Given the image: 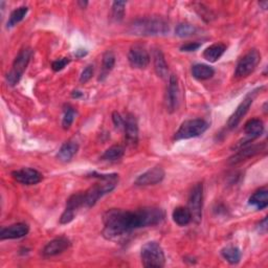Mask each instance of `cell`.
<instances>
[{
    "mask_svg": "<svg viewBox=\"0 0 268 268\" xmlns=\"http://www.w3.org/2000/svg\"><path fill=\"white\" fill-rule=\"evenodd\" d=\"M83 206H85V196H84V192L73 194L66 201V207L63 211V214L61 215L60 223L67 224L72 222L75 219L78 209Z\"/></svg>",
    "mask_w": 268,
    "mask_h": 268,
    "instance_id": "9",
    "label": "cell"
},
{
    "mask_svg": "<svg viewBox=\"0 0 268 268\" xmlns=\"http://www.w3.org/2000/svg\"><path fill=\"white\" fill-rule=\"evenodd\" d=\"M179 102V85L178 79L175 75L169 77V85L167 89V107L170 112H174Z\"/></svg>",
    "mask_w": 268,
    "mask_h": 268,
    "instance_id": "14",
    "label": "cell"
},
{
    "mask_svg": "<svg viewBox=\"0 0 268 268\" xmlns=\"http://www.w3.org/2000/svg\"><path fill=\"white\" fill-rule=\"evenodd\" d=\"M258 229L261 233H265L267 231V218H264L262 221H260Z\"/></svg>",
    "mask_w": 268,
    "mask_h": 268,
    "instance_id": "36",
    "label": "cell"
},
{
    "mask_svg": "<svg viewBox=\"0 0 268 268\" xmlns=\"http://www.w3.org/2000/svg\"><path fill=\"white\" fill-rule=\"evenodd\" d=\"M196 31H197L196 27L190 23H180L176 26L175 33L178 37L186 38V37L193 36L196 33Z\"/></svg>",
    "mask_w": 268,
    "mask_h": 268,
    "instance_id": "30",
    "label": "cell"
},
{
    "mask_svg": "<svg viewBox=\"0 0 268 268\" xmlns=\"http://www.w3.org/2000/svg\"><path fill=\"white\" fill-rule=\"evenodd\" d=\"M260 6H262V7H263V9H264V10H266V9H267V6H268V2L260 3Z\"/></svg>",
    "mask_w": 268,
    "mask_h": 268,
    "instance_id": "40",
    "label": "cell"
},
{
    "mask_svg": "<svg viewBox=\"0 0 268 268\" xmlns=\"http://www.w3.org/2000/svg\"><path fill=\"white\" fill-rule=\"evenodd\" d=\"M124 131L126 143L130 147H136L138 143V124L132 114L126 115L124 119Z\"/></svg>",
    "mask_w": 268,
    "mask_h": 268,
    "instance_id": "13",
    "label": "cell"
},
{
    "mask_svg": "<svg viewBox=\"0 0 268 268\" xmlns=\"http://www.w3.org/2000/svg\"><path fill=\"white\" fill-rule=\"evenodd\" d=\"M222 257L227 260L230 264H238L241 260V251L237 246H227L221 250Z\"/></svg>",
    "mask_w": 268,
    "mask_h": 268,
    "instance_id": "26",
    "label": "cell"
},
{
    "mask_svg": "<svg viewBox=\"0 0 268 268\" xmlns=\"http://www.w3.org/2000/svg\"><path fill=\"white\" fill-rule=\"evenodd\" d=\"M153 61L155 73L162 79H167L169 75V68L166 62L165 56L160 49H155L153 52Z\"/></svg>",
    "mask_w": 268,
    "mask_h": 268,
    "instance_id": "19",
    "label": "cell"
},
{
    "mask_svg": "<svg viewBox=\"0 0 268 268\" xmlns=\"http://www.w3.org/2000/svg\"><path fill=\"white\" fill-rule=\"evenodd\" d=\"M76 116H77V111L72 106H67L64 109V116H63V120H62L63 129L67 130L70 128V126L73 125V123L75 121Z\"/></svg>",
    "mask_w": 268,
    "mask_h": 268,
    "instance_id": "29",
    "label": "cell"
},
{
    "mask_svg": "<svg viewBox=\"0 0 268 268\" xmlns=\"http://www.w3.org/2000/svg\"><path fill=\"white\" fill-rule=\"evenodd\" d=\"M70 62V60L68 58H59L57 60H55L51 63V68L53 72H60V70L64 69L66 67V65H68Z\"/></svg>",
    "mask_w": 268,
    "mask_h": 268,
    "instance_id": "33",
    "label": "cell"
},
{
    "mask_svg": "<svg viewBox=\"0 0 268 268\" xmlns=\"http://www.w3.org/2000/svg\"><path fill=\"white\" fill-rule=\"evenodd\" d=\"M78 5H79V6H81V7H82V9H85V8L87 7L88 3H87V2H84V3H83V2H78Z\"/></svg>",
    "mask_w": 268,
    "mask_h": 268,
    "instance_id": "39",
    "label": "cell"
},
{
    "mask_svg": "<svg viewBox=\"0 0 268 268\" xmlns=\"http://www.w3.org/2000/svg\"><path fill=\"white\" fill-rule=\"evenodd\" d=\"M32 55L33 50L30 47H24L19 51L17 57L15 58V61L13 63L12 69L7 75V82L10 86H15L19 83L27 65H29L31 61Z\"/></svg>",
    "mask_w": 268,
    "mask_h": 268,
    "instance_id": "3",
    "label": "cell"
},
{
    "mask_svg": "<svg viewBox=\"0 0 268 268\" xmlns=\"http://www.w3.org/2000/svg\"><path fill=\"white\" fill-rule=\"evenodd\" d=\"M125 2H115L112 4V18L116 21H122L125 16Z\"/></svg>",
    "mask_w": 268,
    "mask_h": 268,
    "instance_id": "31",
    "label": "cell"
},
{
    "mask_svg": "<svg viewBox=\"0 0 268 268\" xmlns=\"http://www.w3.org/2000/svg\"><path fill=\"white\" fill-rule=\"evenodd\" d=\"M27 12H29V8H27V7H19L18 9L14 10L11 13L10 18L8 20V27H9V29H11V27H13V26H15L20 21H22L24 19V17L26 16Z\"/></svg>",
    "mask_w": 268,
    "mask_h": 268,
    "instance_id": "28",
    "label": "cell"
},
{
    "mask_svg": "<svg viewBox=\"0 0 268 268\" xmlns=\"http://www.w3.org/2000/svg\"><path fill=\"white\" fill-rule=\"evenodd\" d=\"M112 121H114V124L117 128H124V119L121 117L119 112L116 111L112 114Z\"/></svg>",
    "mask_w": 268,
    "mask_h": 268,
    "instance_id": "35",
    "label": "cell"
},
{
    "mask_svg": "<svg viewBox=\"0 0 268 268\" xmlns=\"http://www.w3.org/2000/svg\"><path fill=\"white\" fill-rule=\"evenodd\" d=\"M73 97H76V98H78V97H81V96H83V92H81V91H78V90H76V91H74L73 92Z\"/></svg>",
    "mask_w": 268,
    "mask_h": 268,
    "instance_id": "38",
    "label": "cell"
},
{
    "mask_svg": "<svg viewBox=\"0 0 268 268\" xmlns=\"http://www.w3.org/2000/svg\"><path fill=\"white\" fill-rule=\"evenodd\" d=\"M172 218L176 224L179 227H186L192 221L191 211L188 207L185 206H178L173 210Z\"/></svg>",
    "mask_w": 268,
    "mask_h": 268,
    "instance_id": "24",
    "label": "cell"
},
{
    "mask_svg": "<svg viewBox=\"0 0 268 268\" xmlns=\"http://www.w3.org/2000/svg\"><path fill=\"white\" fill-rule=\"evenodd\" d=\"M165 178V170L163 167L156 166L151 168L150 170L139 175L135 179V186L138 187H147V186H154L162 182Z\"/></svg>",
    "mask_w": 268,
    "mask_h": 268,
    "instance_id": "11",
    "label": "cell"
},
{
    "mask_svg": "<svg viewBox=\"0 0 268 268\" xmlns=\"http://www.w3.org/2000/svg\"><path fill=\"white\" fill-rule=\"evenodd\" d=\"M140 259L145 267L162 268L166 264L163 247L157 242H147L140 250Z\"/></svg>",
    "mask_w": 268,
    "mask_h": 268,
    "instance_id": "4",
    "label": "cell"
},
{
    "mask_svg": "<svg viewBox=\"0 0 268 268\" xmlns=\"http://www.w3.org/2000/svg\"><path fill=\"white\" fill-rule=\"evenodd\" d=\"M200 46H201V43H199V42H188V43L180 46V50L186 51V52H191V51L197 50Z\"/></svg>",
    "mask_w": 268,
    "mask_h": 268,
    "instance_id": "34",
    "label": "cell"
},
{
    "mask_svg": "<svg viewBox=\"0 0 268 268\" xmlns=\"http://www.w3.org/2000/svg\"><path fill=\"white\" fill-rule=\"evenodd\" d=\"M225 50H227V45L223 43H215L205 48L203 51V58L208 62L214 63L222 57Z\"/></svg>",
    "mask_w": 268,
    "mask_h": 268,
    "instance_id": "21",
    "label": "cell"
},
{
    "mask_svg": "<svg viewBox=\"0 0 268 268\" xmlns=\"http://www.w3.org/2000/svg\"><path fill=\"white\" fill-rule=\"evenodd\" d=\"M125 154V149L123 146L120 145H115L107 149L104 154L102 155V159L106 162H116L121 159Z\"/></svg>",
    "mask_w": 268,
    "mask_h": 268,
    "instance_id": "27",
    "label": "cell"
},
{
    "mask_svg": "<svg viewBox=\"0 0 268 268\" xmlns=\"http://www.w3.org/2000/svg\"><path fill=\"white\" fill-rule=\"evenodd\" d=\"M164 219L165 211L158 207H144L134 211L111 208L103 216V235L107 239H116L137 229L153 227Z\"/></svg>",
    "mask_w": 268,
    "mask_h": 268,
    "instance_id": "1",
    "label": "cell"
},
{
    "mask_svg": "<svg viewBox=\"0 0 268 268\" xmlns=\"http://www.w3.org/2000/svg\"><path fill=\"white\" fill-rule=\"evenodd\" d=\"M86 55H87V50L86 49H78L75 52L76 58H83L84 56H86Z\"/></svg>",
    "mask_w": 268,
    "mask_h": 268,
    "instance_id": "37",
    "label": "cell"
},
{
    "mask_svg": "<svg viewBox=\"0 0 268 268\" xmlns=\"http://www.w3.org/2000/svg\"><path fill=\"white\" fill-rule=\"evenodd\" d=\"M70 246V241L65 237L56 238L49 241L42 250L44 257H53L58 256L60 253L64 252Z\"/></svg>",
    "mask_w": 268,
    "mask_h": 268,
    "instance_id": "15",
    "label": "cell"
},
{
    "mask_svg": "<svg viewBox=\"0 0 268 268\" xmlns=\"http://www.w3.org/2000/svg\"><path fill=\"white\" fill-rule=\"evenodd\" d=\"M78 150H79V145L76 142L69 140V142L65 143L61 147V149L57 154V157L59 160L63 163H68L72 160L73 157L78 153Z\"/></svg>",
    "mask_w": 268,
    "mask_h": 268,
    "instance_id": "20",
    "label": "cell"
},
{
    "mask_svg": "<svg viewBox=\"0 0 268 268\" xmlns=\"http://www.w3.org/2000/svg\"><path fill=\"white\" fill-rule=\"evenodd\" d=\"M260 90H261V88H257L255 90L248 92L245 95V97L243 98V101L239 104V106L237 107V109L235 110V112L231 116V118L228 121V127L230 129H235L236 127L239 125V123L241 122L243 117L247 114V111L249 110L251 104L253 103V100H255Z\"/></svg>",
    "mask_w": 268,
    "mask_h": 268,
    "instance_id": "8",
    "label": "cell"
},
{
    "mask_svg": "<svg viewBox=\"0 0 268 268\" xmlns=\"http://www.w3.org/2000/svg\"><path fill=\"white\" fill-rule=\"evenodd\" d=\"M189 206L191 211L192 221L196 224H199L202 219V208H203V185L201 182L196 183L193 187L189 196Z\"/></svg>",
    "mask_w": 268,
    "mask_h": 268,
    "instance_id": "6",
    "label": "cell"
},
{
    "mask_svg": "<svg viewBox=\"0 0 268 268\" xmlns=\"http://www.w3.org/2000/svg\"><path fill=\"white\" fill-rule=\"evenodd\" d=\"M116 65V56L115 53L107 50L104 55H103V60H102V70H101V74H100V78H98V81H104L107 76L110 74V72L112 69H114Z\"/></svg>",
    "mask_w": 268,
    "mask_h": 268,
    "instance_id": "22",
    "label": "cell"
},
{
    "mask_svg": "<svg viewBox=\"0 0 268 268\" xmlns=\"http://www.w3.org/2000/svg\"><path fill=\"white\" fill-rule=\"evenodd\" d=\"M250 205L256 206L258 209H264L268 205V191L266 189H260L253 193L248 200Z\"/></svg>",
    "mask_w": 268,
    "mask_h": 268,
    "instance_id": "25",
    "label": "cell"
},
{
    "mask_svg": "<svg viewBox=\"0 0 268 268\" xmlns=\"http://www.w3.org/2000/svg\"><path fill=\"white\" fill-rule=\"evenodd\" d=\"M260 52L257 49H250L239 60L235 70V77L239 79L248 77L256 69V67L260 63Z\"/></svg>",
    "mask_w": 268,
    "mask_h": 268,
    "instance_id": "7",
    "label": "cell"
},
{
    "mask_svg": "<svg viewBox=\"0 0 268 268\" xmlns=\"http://www.w3.org/2000/svg\"><path fill=\"white\" fill-rule=\"evenodd\" d=\"M192 75L197 80L204 81L213 78V76L215 75V70L213 67L206 64H195L192 67Z\"/></svg>",
    "mask_w": 268,
    "mask_h": 268,
    "instance_id": "23",
    "label": "cell"
},
{
    "mask_svg": "<svg viewBox=\"0 0 268 268\" xmlns=\"http://www.w3.org/2000/svg\"><path fill=\"white\" fill-rule=\"evenodd\" d=\"M264 131V124L260 119H251L249 120L244 127V133L246 138L243 140V146H246L247 143L256 139L262 135Z\"/></svg>",
    "mask_w": 268,
    "mask_h": 268,
    "instance_id": "17",
    "label": "cell"
},
{
    "mask_svg": "<svg viewBox=\"0 0 268 268\" xmlns=\"http://www.w3.org/2000/svg\"><path fill=\"white\" fill-rule=\"evenodd\" d=\"M12 177L17 182L22 183V185L25 186L37 185V183H39L43 179V175L32 168H23L20 169V170L14 171L12 172Z\"/></svg>",
    "mask_w": 268,
    "mask_h": 268,
    "instance_id": "12",
    "label": "cell"
},
{
    "mask_svg": "<svg viewBox=\"0 0 268 268\" xmlns=\"http://www.w3.org/2000/svg\"><path fill=\"white\" fill-rule=\"evenodd\" d=\"M30 232L29 225L25 223H16L12 224L8 228H4L0 231V239L2 240H11V239H20L25 237Z\"/></svg>",
    "mask_w": 268,
    "mask_h": 268,
    "instance_id": "16",
    "label": "cell"
},
{
    "mask_svg": "<svg viewBox=\"0 0 268 268\" xmlns=\"http://www.w3.org/2000/svg\"><path fill=\"white\" fill-rule=\"evenodd\" d=\"M129 32L132 35L144 37L162 36L169 32V23L160 17L138 18L130 24Z\"/></svg>",
    "mask_w": 268,
    "mask_h": 268,
    "instance_id": "2",
    "label": "cell"
},
{
    "mask_svg": "<svg viewBox=\"0 0 268 268\" xmlns=\"http://www.w3.org/2000/svg\"><path fill=\"white\" fill-rule=\"evenodd\" d=\"M93 72H94V68H93V65H88L85 67V69L83 70L82 74H81V77H80V82L82 84H85L87 83L93 76Z\"/></svg>",
    "mask_w": 268,
    "mask_h": 268,
    "instance_id": "32",
    "label": "cell"
},
{
    "mask_svg": "<svg viewBox=\"0 0 268 268\" xmlns=\"http://www.w3.org/2000/svg\"><path fill=\"white\" fill-rule=\"evenodd\" d=\"M208 128V124L201 119H194L183 122L179 129L175 133L174 138L176 140L189 139L193 137L200 136L203 134Z\"/></svg>",
    "mask_w": 268,
    "mask_h": 268,
    "instance_id": "5",
    "label": "cell"
},
{
    "mask_svg": "<svg viewBox=\"0 0 268 268\" xmlns=\"http://www.w3.org/2000/svg\"><path fill=\"white\" fill-rule=\"evenodd\" d=\"M263 149L262 145H252V146H245L244 148L240 149V151H238L233 157H231L230 163L231 164H238L240 162L244 160L245 158L251 157V156H255V155L259 154Z\"/></svg>",
    "mask_w": 268,
    "mask_h": 268,
    "instance_id": "18",
    "label": "cell"
},
{
    "mask_svg": "<svg viewBox=\"0 0 268 268\" xmlns=\"http://www.w3.org/2000/svg\"><path fill=\"white\" fill-rule=\"evenodd\" d=\"M128 61L133 68L145 69L150 63V55L144 45L134 44L129 50Z\"/></svg>",
    "mask_w": 268,
    "mask_h": 268,
    "instance_id": "10",
    "label": "cell"
}]
</instances>
